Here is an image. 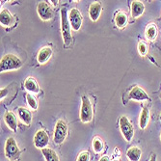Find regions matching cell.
<instances>
[{
    "label": "cell",
    "instance_id": "cell-32",
    "mask_svg": "<svg viewBox=\"0 0 161 161\" xmlns=\"http://www.w3.org/2000/svg\"><path fill=\"white\" fill-rule=\"evenodd\" d=\"M113 161H118V160H113Z\"/></svg>",
    "mask_w": 161,
    "mask_h": 161
},
{
    "label": "cell",
    "instance_id": "cell-26",
    "mask_svg": "<svg viewBox=\"0 0 161 161\" xmlns=\"http://www.w3.org/2000/svg\"><path fill=\"white\" fill-rule=\"evenodd\" d=\"M77 161H90V153L88 151H83L79 153Z\"/></svg>",
    "mask_w": 161,
    "mask_h": 161
},
{
    "label": "cell",
    "instance_id": "cell-28",
    "mask_svg": "<svg viewBox=\"0 0 161 161\" xmlns=\"http://www.w3.org/2000/svg\"><path fill=\"white\" fill-rule=\"evenodd\" d=\"M98 161H110V158H109V156L104 155V156H101Z\"/></svg>",
    "mask_w": 161,
    "mask_h": 161
},
{
    "label": "cell",
    "instance_id": "cell-2",
    "mask_svg": "<svg viewBox=\"0 0 161 161\" xmlns=\"http://www.w3.org/2000/svg\"><path fill=\"white\" fill-rule=\"evenodd\" d=\"M70 23L69 21V16L65 9H61V32L62 38L66 47H69L72 42V36L70 32Z\"/></svg>",
    "mask_w": 161,
    "mask_h": 161
},
{
    "label": "cell",
    "instance_id": "cell-15",
    "mask_svg": "<svg viewBox=\"0 0 161 161\" xmlns=\"http://www.w3.org/2000/svg\"><path fill=\"white\" fill-rule=\"evenodd\" d=\"M145 12V5L141 1H133L131 3V17L133 19H138Z\"/></svg>",
    "mask_w": 161,
    "mask_h": 161
},
{
    "label": "cell",
    "instance_id": "cell-29",
    "mask_svg": "<svg viewBox=\"0 0 161 161\" xmlns=\"http://www.w3.org/2000/svg\"><path fill=\"white\" fill-rule=\"evenodd\" d=\"M149 161H157V160H156V155H155L154 153H153Z\"/></svg>",
    "mask_w": 161,
    "mask_h": 161
},
{
    "label": "cell",
    "instance_id": "cell-17",
    "mask_svg": "<svg viewBox=\"0 0 161 161\" xmlns=\"http://www.w3.org/2000/svg\"><path fill=\"white\" fill-rule=\"evenodd\" d=\"M25 89L30 94H39L40 93V87L37 83L36 79L33 77H28L24 82Z\"/></svg>",
    "mask_w": 161,
    "mask_h": 161
},
{
    "label": "cell",
    "instance_id": "cell-9",
    "mask_svg": "<svg viewBox=\"0 0 161 161\" xmlns=\"http://www.w3.org/2000/svg\"><path fill=\"white\" fill-rule=\"evenodd\" d=\"M37 13L39 14V17L41 18V19L45 21H48L53 18V11L51 7L49 6V4L47 3L46 1H42L38 4Z\"/></svg>",
    "mask_w": 161,
    "mask_h": 161
},
{
    "label": "cell",
    "instance_id": "cell-18",
    "mask_svg": "<svg viewBox=\"0 0 161 161\" xmlns=\"http://www.w3.org/2000/svg\"><path fill=\"white\" fill-rule=\"evenodd\" d=\"M18 113H19V117L20 118V120L27 125H30L32 123V114L28 109H26L25 107H19L18 108Z\"/></svg>",
    "mask_w": 161,
    "mask_h": 161
},
{
    "label": "cell",
    "instance_id": "cell-1",
    "mask_svg": "<svg viewBox=\"0 0 161 161\" xmlns=\"http://www.w3.org/2000/svg\"><path fill=\"white\" fill-rule=\"evenodd\" d=\"M23 63L19 57L14 54H6L0 60V69L1 72H6L9 70H16L22 67Z\"/></svg>",
    "mask_w": 161,
    "mask_h": 161
},
{
    "label": "cell",
    "instance_id": "cell-16",
    "mask_svg": "<svg viewBox=\"0 0 161 161\" xmlns=\"http://www.w3.org/2000/svg\"><path fill=\"white\" fill-rule=\"evenodd\" d=\"M150 122V109L148 106H144L139 118V127L141 129H145L148 126Z\"/></svg>",
    "mask_w": 161,
    "mask_h": 161
},
{
    "label": "cell",
    "instance_id": "cell-24",
    "mask_svg": "<svg viewBox=\"0 0 161 161\" xmlns=\"http://www.w3.org/2000/svg\"><path fill=\"white\" fill-rule=\"evenodd\" d=\"M93 149H94L95 153H100L102 151H103L104 144H103V142H102L101 139H99L97 137L94 138V140H93Z\"/></svg>",
    "mask_w": 161,
    "mask_h": 161
},
{
    "label": "cell",
    "instance_id": "cell-6",
    "mask_svg": "<svg viewBox=\"0 0 161 161\" xmlns=\"http://www.w3.org/2000/svg\"><path fill=\"white\" fill-rule=\"evenodd\" d=\"M119 126H120L121 133L126 142H130L133 139L134 127H133L132 124H131V122L128 120L127 117H125V116L121 117L120 120H119Z\"/></svg>",
    "mask_w": 161,
    "mask_h": 161
},
{
    "label": "cell",
    "instance_id": "cell-20",
    "mask_svg": "<svg viewBox=\"0 0 161 161\" xmlns=\"http://www.w3.org/2000/svg\"><path fill=\"white\" fill-rule=\"evenodd\" d=\"M157 34H158V29L154 23L149 24L147 26V28H146L145 35H146V38H147L149 41H154L157 37Z\"/></svg>",
    "mask_w": 161,
    "mask_h": 161
},
{
    "label": "cell",
    "instance_id": "cell-12",
    "mask_svg": "<svg viewBox=\"0 0 161 161\" xmlns=\"http://www.w3.org/2000/svg\"><path fill=\"white\" fill-rule=\"evenodd\" d=\"M52 48L50 47H43L38 53L37 55V61L39 64L41 65H43L46 64L47 62L49 61V59L52 56Z\"/></svg>",
    "mask_w": 161,
    "mask_h": 161
},
{
    "label": "cell",
    "instance_id": "cell-19",
    "mask_svg": "<svg viewBox=\"0 0 161 161\" xmlns=\"http://www.w3.org/2000/svg\"><path fill=\"white\" fill-rule=\"evenodd\" d=\"M142 151L138 147H130L126 152V157L129 161H140Z\"/></svg>",
    "mask_w": 161,
    "mask_h": 161
},
{
    "label": "cell",
    "instance_id": "cell-4",
    "mask_svg": "<svg viewBox=\"0 0 161 161\" xmlns=\"http://www.w3.org/2000/svg\"><path fill=\"white\" fill-rule=\"evenodd\" d=\"M81 110H80V121L84 124L90 123L93 120L94 117V111H93V106L90 98L87 96H82L81 97Z\"/></svg>",
    "mask_w": 161,
    "mask_h": 161
},
{
    "label": "cell",
    "instance_id": "cell-7",
    "mask_svg": "<svg viewBox=\"0 0 161 161\" xmlns=\"http://www.w3.org/2000/svg\"><path fill=\"white\" fill-rule=\"evenodd\" d=\"M69 21L70 23L72 30L78 31L81 28L83 22V17L81 12L76 8H72L69 13Z\"/></svg>",
    "mask_w": 161,
    "mask_h": 161
},
{
    "label": "cell",
    "instance_id": "cell-22",
    "mask_svg": "<svg viewBox=\"0 0 161 161\" xmlns=\"http://www.w3.org/2000/svg\"><path fill=\"white\" fill-rule=\"evenodd\" d=\"M128 21V18L127 14L124 12H119L116 14L115 16V23L117 25V27L119 28H124L125 26H126Z\"/></svg>",
    "mask_w": 161,
    "mask_h": 161
},
{
    "label": "cell",
    "instance_id": "cell-27",
    "mask_svg": "<svg viewBox=\"0 0 161 161\" xmlns=\"http://www.w3.org/2000/svg\"><path fill=\"white\" fill-rule=\"evenodd\" d=\"M8 93H9L8 88H3V89H1V92H0V98H1V100L8 96Z\"/></svg>",
    "mask_w": 161,
    "mask_h": 161
},
{
    "label": "cell",
    "instance_id": "cell-11",
    "mask_svg": "<svg viewBox=\"0 0 161 161\" xmlns=\"http://www.w3.org/2000/svg\"><path fill=\"white\" fill-rule=\"evenodd\" d=\"M3 118H4V122L7 125V126L16 132L18 130V118H17L16 114L12 111H6Z\"/></svg>",
    "mask_w": 161,
    "mask_h": 161
},
{
    "label": "cell",
    "instance_id": "cell-30",
    "mask_svg": "<svg viewBox=\"0 0 161 161\" xmlns=\"http://www.w3.org/2000/svg\"><path fill=\"white\" fill-rule=\"evenodd\" d=\"M159 119H160V121H161V114H160V116H159Z\"/></svg>",
    "mask_w": 161,
    "mask_h": 161
},
{
    "label": "cell",
    "instance_id": "cell-8",
    "mask_svg": "<svg viewBox=\"0 0 161 161\" xmlns=\"http://www.w3.org/2000/svg\"><path fill=\"white\" fill-rule=\"evenodd\" d=\"M33 142L37 149H46L49 144V135L45 129H39L34 136Z\"/></svg>",
    "mask_w": 161,
    "mask_h": 161
},
{
    "label": "cell",
    "instance_id": "cell-23",
    "mask_svg": "<svg viewBox=\"0 0 161 161\" xmlns=\"http://www.w3.org/2000/svg\"><path fill=\"white\" fill-rule=\"evenodd\" d=\"M26 100H27L28 106L30 107L32 110H37L38 109V101H37L36 97L32 94H30V93L26 94Z\"/></svg>",
    "mask_w": 161,
    "mask_h": 161
},
{
    "label": "cell",
    "instance_id": "cell-3",
    "mask_svg": "<svg viewBox=\"0 0 161 161\" xmlns=\"http://www.w3.org/2000/svg\"><path fill=\"white\" fill-rule=\"evenodd\" d=\"M4 153L7 159L11 161H16L19 158L20 156V150L17 144V141L14 137H9L4 146Z\"/></svg>",
    "mask_w": 161,
    "mask_h": 161
},
{
    "label": "cell",
    "instance_id": "cell-13",
    "mask_svg": "<svg viewBox=\"0 0 161 161\" xmlns=\"http://www.w3.org/2000/svg\"><path fill=\"white\" fill-rule=\"evenodd\" d=\"M102 11V5L100 2H94L89 7V17L92 21H97Z\"/></svg>",
    "mask_w": 161,
    "mask_h": 161
},
{
    "label": "cell",
    "instance_id": "cell-14",
    "mask_svg": "<svg viewBox=\"0 0 161 161\" xmlns=\"http://www.w3.org/2000/svg\"><path fill=\"white\" fill-rule=\"evenodd\" d=\"M14 22V19L13 14L7 9L1 10V13H0V23H1V25H3L4 27H9L12 26Z\"/></svg>",
    "mask_w": 161,
    "mask_h": 161
},
{
    "label": "cell",
    "instance_id": "cell-33",
    "mask_svg": "<svg viewBox=\"0 0 161 161\" xmlns=\"http://www.w3.org/2000/svg\"><path fill=\"white\" fill-rule=\"evenodd\" d=\"M160 97H161V94H160Z\"/></svg>",
    "mask_w": 161,
    "mask_h": 161
},
{
    "label": "cell",
    "instance_id": "cell-21",
    "mask_svg": "<svg viewBox=\"0 0 161 161\" xmlns=\"http://www.w3.org/2000/svg\"><path fill=\"white\" fill-rule=\"evenodd\" d=\"M42 153L43 157H45L46 161H60V158L58 156L57 153L50 148L42 149Z\"/></svg>",
    "mask_w": 161,
    "mask_h": 161
},
{
    "label": "cell",
    "instance_id": "cell-10",
    "mask_svg": "<svg viewBox=\"0 0 161 161\" xmlns=\"http://www.w3.org/2000/svg\"><path fill=\"white\" fill-rule=\"evenodd\" d=\"M128 97L131 100H138V101L151 100V97H149V95L146 93V91L144 89H142V88L139 86L133 87V89L129 92Z\"/></svg>",
    "mask_w": 161,
    "mask_h": 161
},
{
    "label": "cell",
    "instance_id": "cell-31",
    "mask_svg": "<svg viewBox=\"0 0 161 161\" xmlns=\"http://www.w3.org/2000/svg\"><path fill=\"white\" fill-rule=\"evenodd\" d=\"M160 140H161V134H160Z\"/></svg>",
    "mask_w": 161,
    "mask_h": 161
},
{
    "label": "cell",
    "instance_id": "cell-5",
    "mask_svg": "<svg viewBox=\"0 0 161 161\" xmlns=\"http://www.w3.org/2000/svg\"><path fill=\"white\" fill-rule=\"evenodd\" d=\"M68 136V124L64 120H58L55 128H54V134L53 140L56 145L62 144Z\"/></svg>",
    "mask_w": 161,
    "mask_h": 161
},
{
    "label": "cell",
    "instance_id": "cell-25",
    "mask_svg": "<svg viewBox=\"0 0 161 161\" xmlns=\"http://www.w3.org/2000/svg\"><path fill=\"white\" fill-rule=\"evenodd\" d=\"M138 52L141 56H146L148 53V45L147 42H145L144 41H140L138 42Z\"/></svg>",
    "mask_w": 161,
    "mask_h": 161
}]
</instances>
